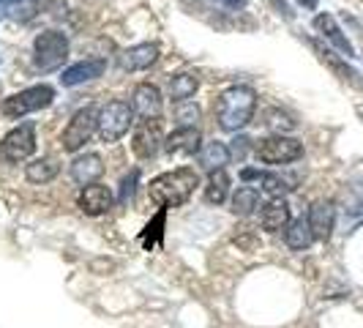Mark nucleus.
<instances>
[{
	"instance_id": "f257e3e1",
	"label": "nucleus",
	"mask_w": 363,
	"mask_h": 328,
	"mask_svg": "<svg viewBox=\"0 0 363 328\" xmlns=\"http://www.w3.org/2000/svg\"><path fill=\"white\" fill-rule=\"evenodd\" d=\"M197 186H200V173L194 167H178L156 175L147 186V197L156 208H181L191 200Z\"/></svg>"
},
{
	"instance_id": "f03ea898",
	"label": "nucleus",
	"mask_w": 363,
	"mask_h": 328,
	"mask_svg": "<svg viewBox=\"0 0 363 328\" xmlns=\"http://www.w3.org/2000/svg\"><path fill=\"white\" fill-rule=\"evenodd\" d=\"M257 91L252 85H230L216 99V124L224 131H243L255 121Z\"/></svg>"
},
{
	"instance_id": "7ed1b4c3",
	"label": "nucleus",
	"mask_w": 363,
	"mask_h": 328,
	"mask_svg": "<svg viewBox=\"0 0 363 328\" xmlns=\"http://www.w3.org/2000/svg\"><path fill=\"white\" fill-rule=\"evenodd\" d=\"M52 102H55V88L47 85V82H41V85H30V88H25V91H17V93H11V96H6V99L0 102V112H3L9 121H22V118L30 115V112H38V109L50 107Z\"/></svg>"
},
{
	"instance_id": "20e7f679",
	"label": "nucleus",
	"mask_w": 363,
	"mask_h": 328,
	"mask_svg": "<svg viewBox=\"0 0 363 328\" xmlns=\"http://www.w3.org/2000/svg\"><path fill=\"white\" fill-rule=\"evenodd\" d=\"M255 159L273 167L295 164L298 159H303V143L290 134H268L255 143Z\"/></svg>"
},
{
	"instance_id": "39448f33",
	"label": "nucleus",
	"mask_w": 363,
	"mask_h": 328,
	"mask_svg": "<svg viewBox=\"0 0 363 328\" xmlns=\"http://www.w3.org/2000/svg\"><path fill=\"white\" fill-rule=\"evenodd\" d=\"M69 58V36L63 31H41L36 38H33V66L38 72H55L66 63Z\"/></svg>"
},
{
	"instance_id": "423d86ee",
	"label": "nucleus",
	"mask_w": 363,
	"mask_h": 328,
	"mask_svg": "<svg viewBox=\"0 0 363 328\" xmlns=\"http://www.w3.org/2000/svg\"><path fill=\"white\" fill-rule=\"evenodd\" d=\"M134 124V109L123 99H112L107 107H101L99 115V140L101 143H118L128 134V129Z\"/></svg>"
},
{
	"instance_id": "0eeeda50",
	"label": "nucleus",
	"mask_w": 363,
	"mask_h": 328,
	"mask_svg": "<svg viewBox=\"0 0 363 328\" xmlns=\"http://www.w3.org/2000/svg\"><path fill=\"white\" fill-rule=\"evenodd\" d=\"M99 115H101V109L96 104H88V107L74 112L69 126L63 129V134H60V146H63L66 153H77L79 148H85V143L99 131Z\"/></svg>"
},
{
	"instance_id": "6e6552de",
	"label": "nucleus",
	"mask_w": 363,
	"mask_h": 328,
	"mask_svg": "<svg viewBox=\"0 0 363 328\" xmlns=\"http://www.w3.org/2000/svg\"><path fill=\"white\" fill-rule=\"evenodd\" d=\"M36 124L33 121H22L14 126L3 140H0V162L19 164L28 162L36 153Z\"/></svg>"
},
{
	"instance_id": "1a4fd4ad",
	"label": "nucleus",
	"mask_w": 363,
	"mask_h": 328,
	"mask_svg": "<svg viewBox=\"0 0 363 328\" xmlns=\"http://www.w3.org/2000/svg\"><path fill=\"white\" fill-rule=\"evenodd\" d=\"M164 148V134H162V121L159 118H147L140 126L134 129V137H131V151L137 159L150 162L159 151Z\"/></svg>"
},
{
	"instance_id": "9d476101",
	"label": "nucleus",
	"mask_w": 363,
	"mask_h": 328,
	"mask_svg": "<svg viewBox=\"0 0 363 328\" xmlns=\"http://www.w3.org/2000/svg\"><path fill=\"white\" fill-rule=\"evenodd\" d=\"M112 205H115L112 189L99 181L82 186V192H79V197H77V208H79L85 217H104V214L112 211Z\"/></svg>"
},
{
	"instance_id": "9b49d317",
	"label": "nucleus",
	"mask_w": 363,
	"mask_h": 328,
	"mask_svg": "<svg viewBox=\"0 0 363 328\" xmlns=\"http://www.w3.org/2000/svg\"><path fill=\"white\" fill-rule=\"evenodd\" d=\"M309 44H311V50L317 53V58H320V60H323V63H325L328 69L336 74L342 82H347V85H350V88H355V91H363V77H361V72H358V69H352L345 58H339V55L333 53L330 47H325L323 41L311 38Z\"/></svg>"
},
{
	"instance_id": "f8f14e48",
	"label": "nucleus",
	"mask_w": 363,
	"mask_h": 328,
	"mask_svg": "<svg viewBox=\"0 0 363 328\" xmlns=\"http://www.w3.org/2000/svg\"><path fill=\"white\" fill-rule=\"evenodd\" d=\"M131 109H134V115H140L143 121L147 118H159L164 109V96L159 91V85H153V82H140L134 93H131Z\"/></svg>"
},
{
	"instance_id": "ddd939ff",
	"label": "nucleus",
	"mask_w": 363,
	"mask_h": 328,
	"mask_svg": "<svg viewBox=\"0 0 363 328\" xmlns=\"http://www.w3.org/2000/svg\"><path fill=\"white\" fill-rule=\"evenodd\" d=\"M202 148V134L197 126H178L172 134L164 137L167 156H194Z\"/></svg>"
},
{
	"instance_id": "4468645a",
	"label": "nucleus",
	"mask_w": 363,
	"mask_h": 328,
	"mask_svg": "<svg viewBox=\"0 0 363 328\" xmlns=\"http://www.w3.org/2000/svg\"><path fill=\"white\" fill-rule=\"evenodd\" d=\"M104 72H107V60L104 58H88V60H79V63H72L69 69H63L60 85L63 88H77V85L99 80Z\"/></svg>"
},
{
	"instance_id": "2eb2a0df",
	"label": "nucleus",
	"mask_w": 363,
	"mask_h": 328,
	"mask_svg": "<svg viewBox=\"0 0 363 328\" xmlns=\"http://www.w3.org/2000/svg\"><path fill=\"white\" fill-rule=\"evenodd\" d=\"M156 60H159V47L150 44V41L134 44V47H128V50L118 55V63H121L123 72H145Z\"/></svg>"
},
{
	"instance_id": "dca6fc26",
	"label": "nucleus",
	"mask_w": 363,
	"mask_h": 328,
	"mask_svg": "<svg viewBox=\"0 0 363 328\" xmlns=\"http://www.w3.org/2000/svg\"><path fill=\"white\" fill-rule=\"evenodd\" d=\"M306 219H309V227L311 233H314V238L317 241H328L330 233H333V227H336V205L330 200L311 202Z\"/></svg>"
},
{
	"instance_id": "f3484780",
	"label": "nucleus",
	"mask_w": 363,
	"mask_h": 328,
	"mask_svg": "<svg viewBox=\"0 0 363 328\" xmlns=\"http://www.w3.org/2000/svg\"><path fill=\"white\" fill-rule=\"evenodd\" d=\"M314 31L325 38L333 50H339V53L345 55V58H355V50L350 44V38L345 36V31L339 28V22L333 19V14H317L314 17Z\"/></svg>"
},
{
	"instance_id": "a211bd4d",
	"label": "nucleus",
	"mask_w": 363,
	"mask_h": 328,
	"mask_svg": "<svg viewBox=\"0 0 363 328\" xmlns=\"http://www.w3.org/2000/svg\"><path fill=\"white\" fill-rule=\"evenodd\" d=\"M290 222L292 214L287 200H271L268 205H262V211H259V227L265 233H281Z\"/></svg>"
},
{
	"instance_id": "6ab92c4d",
	"label": "nucleus",
	"mask_w": 363,
	"mask_h": 328,
	"mask_svg": "<svg viewBox=\"0 0 363 328\" xmlns=\"http://www.w3.org/2000/svg\"><path fill=\"white\" fill-rule=\"evenodd\" d=\"M230 195H233V178L227 175V170H213V173H208V181L202 186L205 202H208V205H224Z\"/></svg>"
},
{
	"instance_id": "aec40b11",
	"label": "nucleus",
	"mask_w": 363,
	"mask_h": 328,
	"mask_svg": "<svg viewBox=\"0 0 363 328\" xmlns=\"http://www.w3.org/2000/svg\"><path fill=\"white\" fill-rule=\"evenodd\" d=\"M104 173V159L99 153H82L72 162V178L79 186H88V183H96Z\"/></svg>"
},
{
	"instance_id": "412c9836",
	"label": "nucleus",
	"mask_w": 363,
	"mask_h": 328,
	"mask_svg": "<svg viewBox=\"0 0 363 328\" xmlns=\"http://www.w3.org/2000/svg\"><path fill=\"white\" fill-rule=\"evenodd\" d=\"M197 159H200L202 170L213 173V170H224V164H230L233 153H230V146H227V143H221V140H213V143H202L200 153H197Z\"/></svg>"
},
{
	"instance_id": "4be33fe9",
	"label": "nucleus",
	"mask_w": 363,
	"mask_h": 328,
	"mask_svg": "<svg viewBox=\"0 0 363 328\" xmlns=\"http://www.w3.org/2000/svg\"><path fill=\"white\" fill-rule=\"evenodd\" d=\"M257 208H259V189H257V186L243 183V186H238L235 192L230 195V211H233L235 217H240V219L252 217Z\"/></svg>"
},
{
	"instance_id": "5701e85b",
	"label": "nucleus",
	"mask_w": 363,
	"mask_h": 328,
	"mask_svg": "<svg viewBox=\"0 0 363 328\" xmlns=\"http://www.w3.org/2000/svg\"><path fill=\"white\" fill-rule=\"evenodd\" d=\"M284 241H287V246H290L292 252H303V249H309L311 244L317 241L309 227V219L306 217L292 219L290 224L284 227Z\"/></svg>"
},
{
	"instance_id": "b1692460",
	"label": "nucleus",
	"mask_w": 363,
	"mask_h": 328,
	"mask_svg": "<svg viewBox=\"0 0 363 328\" xmlns=\"http://www.w3.org/2000/svg\"><path fill=\"white\" fill-rule=\"evenodd\" d=\"M197 91H200V80H197V74H189V72L172 74L169 82H167V93H169V99H172L175 104L191 102Z\"/></svg>"
},
{
	"instance_id": "393cba45",
	"label": "nucleus",
	"mask_w": 363,
	"mask_h": 328,
	"mask_svg": "<svg viewBox=\"0 0 363 328\" xmlns=\"http://www.w3.org/2000/svg\"><path fill=\"white\" fill-rule=\"evenodd\" d=\"M57 173H60V164L55 162L52 156H38V159H30L28 167H25V178L30 183H36V186H44V183H50L57 178Z\"/></svg>"
},
{
	"instance_id": "a878e982",
	"label": "nucleus",
	"mask_w": 363,
	"mask_h": 328,
	"mask_svg": "<svg viewBox=\"0 0 363 328\" xmlns=\"http://www.w3.org/2000/svg\"><path fill=\"white\" fill-rule=\"evenodd\" d=\"M295 178H287V175H281V173H271V170H265V175H262V181H259V189L271 197V200H284V195H290L292 189H295Z\"/></svg>"
},
{
	"instance_id": "bb28decb",
	"label": "nucleus",
	"mask_w": 363,
	"mask_h": 328,
	"mask_svg": "<svg viewBox=\"0 0 363 328\" xmlns=\"http://www.w3.org/2000/svg\"><path fill=\"white\" fill-rule=\"evenodd\" d=\"M164 224H167V208H159V214L147 222L143 236H140V244L145 246V252L159 249L164 244Z\"/></svg>"
},
{
	"instance_id": "cd10ccee",
	"label": "nucleus",
	"mask_w": 363,
	"mask_h": 328,
	"mask_svg": "<svg viewBox=\"0 0 363 328\" xmlns=\"http://www.w3.org/2000/svg\"><path fill=\"white\" fill-rule=\"evenodd\" d=\"M0 9L14 22H30L38 14V0H3Z\"/></svg>"
},
{
	"instance_id": "c85d7f7f",
	"label": "nucleus",
	"mask_w": 363,
	"mask_h": 328,
	"mask_svg": "<svg viewBox=\"0 0 363 328\" xmlns=\"http://www.w3.org/2000/svg\"><path fill=\"white\" fill-rule=\"evenodd\" d=\"M262 126H268L273 134H287V131L295 129V118H292L290 112H284V109L268 107L262 112Z\"/></svg>"
},
{
	"instance_id": "c756f323",
	"label": "nucleus",
	"mask_w": 363,
	"mask_h": 328,
	"mask_svg": "<svg viewBox=\"0 0 363 328\" xmlns=\"http://www.w3.org/2000/svg\"><path fill=\"white\" fill-rule=\"evenodd\" d=\"M137 181H140V170H131L126 178L121 181V195H118V202L121 205H128L134 200V192H137Z\"/></svg>"
},
{
	"instance_id": "7c9ffc66",
	"label": "nucleus",
	"mask_w": 363,
	"mask_h": 328,
	"mask_svg": "<svg viewBox=\"0 0 363 328\" xmlns=\"http://www.w3.org/2000/svg\"><path fill=\"white\" fill-rule=\"evenodd\" d=\"M175 118L181 121V126H194L200 121V107L191 104V102H181L178 109H175Z\"/></svg>"
},
{
	"instance_id": "2f4dec72",
	"label": "nucleus",
	"mask_w": 363,
	"mask_h": 328,
	"mask_svg": "<svg viewBox=\"0 0 363 328\" xmlns=\"http://www.w3.org/2000/svg\"><path fill=\"white\" fill-rule=\"evenodd\" d=\"M249 151H255V143H252L249 137H243V134H238L235 140H233V146H230V153H233V159H238V162H243Z\"/></svg>"
},
{
	"instance_id": "473e14b6",
	"label": "nucleus",
	"mask_w": 363,
	"mask_h": 328,
	"mask_svg": "<svg viewBox=\"0 0 363 328\" xmlns=\"http://www.w3.org/2000/svg\"><path fill=\"white\" fill-rule=\"evenodd\" d=\"M262 175H265V170H259V167H243L240 170V181L243 183H252V181H262Z\"/></svg>"
},
{
	"instance_id": "72a5a7b5",
	"label": "nucleus",
	"mask_w": 363,
	"mask_h": 328,
	"mask_svg": "<svg viewBox=\"0 0 363 328\" xmlns=\"http://www.w3.org/2000/svg\"><path fill=\"white\" fill-rule=\"evenodd\" d=\"M268 3H271L273 9H276V14H281L284 19H292V17H295V11H292V9L287 6V3H284V0H268Z\"/></svg>"
},
{
	"instance_id": "f704fd0d",
	"label": "nucleus",
	"mask_w": 363,
	"mask_h": 328,
	"mask_svg": "<svg viewBox=\"0 0 363 328\" xmlns=\"http://www.w3.org/2000/svg\"><path fill=\"white\" fill-rule=\"evenodd\" d=\"M218 3H224L227 9H233V11H238V9H243L246 6V0H218Z\"/></svg>"
},
{
	"instance_id": "c9c22d12",
	"label": "nucleus",
	"mask_w": 363,
	"mask_h": 328,
	"mask_svg": "<svg viewBox=\"0 0 363 328\" xmlns=\"http://www.w3.org/2000/svg\"><path fill=\"white\" fill-rule=\"evenodd\" d=\"M298 6H303V9H309V11H314L317 6H320V0H295Z\"/></svg>"
},
{
	"instance_id": "e433bc0d",
	"label": "nucleus",
	"mask_w": 363,
	"mask_h": 328,
	"mask_svg": "<svg viewBox=\"0 0 363 328\" xmlns=\"http://www.w3.org/2000/svg\"><path fill=\"white\" fill-rule=\"evenodd\" d=\"M0 17H3V9H0Z\"/></svg>"
},
{
	"instance_id": "4c0bfd02",
	"label": "nucleus",
	"mask_w": 363,
	"mask_h": 328,
	"mask_svg": "<svg viewBox=\"0 0 363 328\" xmlns=\"http://www.w3.org/2000/svg\"><path fill=\"white\" fill-rule=\"evenodd\" d=\"M0 3H3V0H0Z\"/></svg>"
}]
</instances>
